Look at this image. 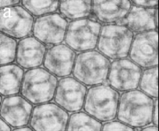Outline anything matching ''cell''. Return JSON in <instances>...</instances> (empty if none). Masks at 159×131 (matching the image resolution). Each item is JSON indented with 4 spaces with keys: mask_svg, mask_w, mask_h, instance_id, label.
<instances>
[{
    "mask_svg": "<svg viewBox=\"0 0 159 131\" xmlns=\"http://www.w3.org/2000/svg\"><path fill=\"white\" fill-rule=\"evenodd\" d=\"M153 100L141 90L124 92L120 96L117 118L131 128H142L152 122Z\"/></svg>",
    "mask_w": 159,
    "mask_h": 131,
    "instance_id": "obj_1",
    "label": "cell"
},
{
    "mask_svg": "<svg viewBox=\"0 0 159 131\" xmlns=\"http://www.w3.org/2000/svg\"><path fill=\"white\" fill-rule=\"evenodd\" d=\"M110 60L98 51H88L77 54L73 75L87 87L101 85L107 81Z\"/></svg>",
    "mask_w": 159,
    "mask_h": 131,
    "instance_id": "obj_2",
    "label": "cell"
},
{
    "mask_svg": "<svg viewBox=\"0 0 159 131\" xmlns=\"http://www.w3.org/2000/svg\"><path fill=\"white\" fill-rule=\"evenodd\" d=\"M58 80L43 67L28 70L22 81L21 96L33 105L48 103L54 99Z\"/></svg>",
    "mask_w": 159,
    "mask_h": 131,
    "instance_id": "obj_3",
    "label": "cell"
},
{
    "mask_svg": "<svg viewBox=\"0 0 159 131\" xmlns=\"http://www.w3.org/2000/svg\"><path fill=\"white\" fill-rule=\"evenodd\" d=\"M119 99V93L110 86H94L87 89L84 110L100 122L113 120L117 116Z\"/></svg>",
    "mask_w": 159,
    "mask_h": 131,
    "instance_id": "obj_4",
    "label": "cell"
},
{
    "mask_svg": "<svg viewBox=\"0 0 159 131\" xmlns=\"http://www.w3.org/2000/svg\"><path fill=\"white\" fill-rule=\"evenodd\" d=\"M134 34L125 26L107 24L102 26L97 48L99 52L108 59H119L126 58Z\"/></svg>",
    "mask_w": 159,
    "mask_h": 131,
    "instance_id": "obj_5",
    "label": "cell"
},
{
    "mask_svg": "<svg viewBox=\"0 0 159 131\" xmlns=\"http://www.w3.org/2000/svg\"><path fill=\"white\" fill-rule=\"evenodd\" d=\"M102 24L91 18L75 20L68 24L65 45L76 52L93 51L97 47Z\"/></svg>",
    "mask_w": 159,
    "mask_h": 131,
    "instance_id": "obj_6",
    "label": "cell"
},
{
    "mask_svg": "<svg viewBox=\"0 0 159 131\" xmlns=\"http://www.w3.org/2000/svg\"><path fill=\"white\" fill-rule=\"evenodd\" d=\"M34 18L21 6L6 7L0 11L2 33L15 39L29 37L33 31Z\"/></svg>",
    "mask_w": 159,
    "mask_h": 131,
    "instance_id": "obj_7",
    "label": "cell"
},
{
    "mask_svg": "<svg viewBox=\"0 0 159 131\" xmlns=\"http://www.w3.org/2000/svg\"><path fill=\"white\" fill-rule=\"evenodd\" d=\"M69 115L57 103H46L33 108L30 126L34 130H66Z\"/></svg>",
    "mask_w": 159,
    "mask_h": 131,
    "instance_id": "obj_8",
    "label": "cell"
},
{
    "mask_svg": "<svg viewBox=\"0 0 159 131\" xmlns=\"http://www.w3.org/2000/svg\"><path fill=\"white\" fill-rule=\"evenodd\" d=\"M142 73V67L130 59H115L110 64L107 81L113 89L124 93L139 87Z\"/></svg>",
    "mask_w": 159,
    "mask_h": 131,
    "instance_id": "obj_9",
    "label": "cell"
},
{
    "mask_svg": "<svg viewBox=\"0 0 159 131\" xmlns=\"http://www.w3.org/2000/svg\"><path fill=\"white\" fill-rule=\"evenodd\" d=\"M158 34L156 30L136 34L129 52L130 59L143 68L158 66Z\"/></svg>",
    "mask_w": 159,
    "mask_h": 131,
    "instance_id": "obj_10",
    "label": "cell"
},
{
    "mask_svg": "<svg viewBox=\"0 0 159 131\" xmlns=\"http://www.w3.org/2000/svg\"><path fill=\"white\" fill-rule=\"evenodd\" d=\"M68 26V21L61 14H48L34 20L32 34L43 44L55 46L65 40Z\"/></svg>",
    "mask_w": 159,
    "mask_h": 131,
    "instance_id": "obj_11",
    "label": "cell"
},
{
    "mask_svg": "<svg viewBox=\"0 0 159 131\" xmlns=\"http://www.w3.org/2000/svg\"><path fill=\"white\" fill-rule=\"evenodd\" d=\"M87 92L86 86L74 78H62L58 81L54 100L68 112H77L83 108Z\"/></svg>",
    "mask_w": 159,
    "mask_h": 131,
    "instance_id": "obj_12",
    "label": "cell"
},
{
    "mask_svg": "<svg viewBox=\"0 0 159 131\" xmlns=\"http://www.w3.org/2000/svg\"><path fill=\"white\" fill-rule=\"evenodd\" d=\"M76 57V52L67 45H55L46 51L43 66L56 77H67L73 72Z\"/></svg>",
    "mask_w": 159,
    "mask_h": 131,
    "instance_id": "obj_13",
    "label": "cell"
},
{
    "mask_svg": "<svg viewBox=\"0 0 159 131\" xmlns=\"http://www.w3.org/2000/svg\"><path fill=\"white\" fill-rule=\"evenodd\" d=\"M1 117L16 128L30 123L33 106L23 96L12 95L4 98L1 103Z\"/></svg>",
    "mask_w": 159,
    "mask_h": 131,
    "instance_id": "obj_14",
    "label": "cell"
},
{
    "mask_svg": "<svg viewBox=\"0 0 159 131\" xmlns=\"http://www.w3.org/2000/svg\"><path fill=\"white\" fill-rule=\"evenodd\" d=\"M46 46L34 37H26L18 43L16 61L22 68L30 70L43 64Z\"/></svg>",
    "mask_w": 159,
    "mask_h": 131,
    "instance_id": "obj_15",
    "label": "cell"
},
{
    "mask_svg": "<svg viewBox=\"0 0 159 131\" xmlns=\"http://www.w3.org/2000/svg\"><path fill=\"white\" fill-rule=\"evenodd\" d=\"M129 0H94L92 1V13L100 23L117 24L129 12Z\"/></svg>",
    "mask_w": 159,
    "mask_h": 131,
    "instance_id": "obj_16",
    "label": "cell"
},
{
    "mask_svg": "<svg viewBox=\"0 0 159 131\" xmlns=\"http://www.w3.org/2000/svg\"><path fill=\"white\" fill-rule=\"evenodd\" d=\"M157 8H142L133 5L127 16L115 24L125 26L132 32L142 33L156 30L155 13Z\"/></svg>",
    "mask_w": 159,
    "mask_h": 131,
    "instance_id": "obj_17",
    "label": "cell"
},
{
    "mask_svg": "<svg viewBox=\"0 0 159 131\" xmlns=\"http://www.w3.org/2000/svg\"><path fill=\"white\" fill-rule=\"evenodd\" d=\"M24 68L16 64L2 65L0 67V93L2 95H16L21 92L24 75Z\"/></svg>",
    "mask_w": 159,
    "mask_h": 131,
    "instance_id": "obj_18",
    "label": "cell"
},
{
    "mask_svg": "<svg viewBox=\"0 0 159 131\" xmlns=\"http://www.w3.org/2000/svg\"><path fill=\"white\" fill-rule=\"evenodd\" d=\"M59 11L63 17L69 20H79L87 18L92 13V1L80 0L60 1Z\"/></svg>",
    "mask_w": 159,
    "mask_h": 131,
    "instance_id": "obj_19",
    "label": "cell"
},
{
    "mask_svg": "<svg viewBox=\"0 0 159 131\" xmlns=\"http://www.w3.org/2000/svg\"><path fill=\"white\" fill-rule=\"evenodd\" d=\"M101 122L86 112L79 111L69 116L67 130H101Z\"/></svg>",
    "mask_w": 159,
    "mask_h": 131,
    "instance_id": "obj_20",
    "label": "cell"
},
{
    "mask_svg": "<svg viewBox=\"0 0 159 131\" xmlns=\"http://www.w3.org/2000/svg\"><path fill=\"white\" fill-rule=\"evenodd\" d=\"M158 66L146 68L144 71H142L139 82V87L141 91L155 99L158 97Z\"/></svg>",
    "mask_w": 159,
    "mask_h": 131,
    "instance_id": "obj_21",
    "label": "cell"
},
{
    "mask_svg": "<svg viewBox=\"0 0 159 131\" xmlns=\"http://www.w3.org/2000/svg\"><path fill=\"white\" fill-rule=\"evenodd\" d=\"M23 7L33 16H41L54 13L59 9L60 1L48 0V1H35V0H22Z\"/></svg>",
    "mask_w": 159,
    "mask_h": 131,
    "instance_id": "obj_22",
    "label": "cell"
},
{
    "mask_svg": "<svg viewBox=\"0 0 159 131\" xmlns=\"http://www.w3.org/2000/svg\"><path fill=\"white\" fill-rule=\"evenodd\" d=\"M18 43L15 39L6 34H0V65H7L13 63L16 58Z\"/></svg>",
    "mask_w": 159,
    "mask_h": 131,
    "instance_id": "obj_23",
    "label": "cell"
},
{
    "mask_svg": "<svg viewBox=\"0 0 159 131\" xmlns=\"http://www.w3.org/2000/svg\"><path fill=\"white\" fill-rule=\"evenodd\" d=\"M102 130H134V128L120 121H108L102 125Z\"/></svg>",
    "mask_w": 159,
    "mask_h": 131,
    "instance_id": "obj_24",
    "label": "cell"
},
{
    "mask_svg": "<svg viewBox=\"0 0 159 131\" xmlns=\"http://www.w3.org/2000/svg\"><path fill=\"white\" fill-rule=\"evenodd\" d=\"M134 5L137 6V7L142 8H148V9H151V8H156L158 4V0H133L131 1Z\"/></svg>",
    "mask_w": 159,
    "mask_h": 131,
    "instance_id": "obj_25",
    "label": "cell"
},
{
    "mask_svg": "<svg viewBox=\"0 0 159 131\" xmlns=\"http://www.w3.org/2000/svg\"><path fill=\"white\" fill-rule=\"evenodd\" d=\"M158 100L156 99L153 100V109H152V122L154 125L158 126Z\"/></svg>",
    "mask_w": 159,
    "mask_h": 131,
    "instance_id": "obj_26",
    "label": "cell"
},
{
    "mask_svg": "<svg viewBox=\"0 0 159 131\" xmlns=\"http://www.w3.org/2000/svg\"><path fill=\"white\" fill-rule=\"evenodd\" d=\"M20 2H21V1H20V0H11V1L2 0V1H0V7H1V9H4V7L6 8L7 7H14V6L18 5Z\"/></svg>",
    "mask_w": 159,
    "mask_h": 131,
    "instance_id": "obj_27",
    "label": "cell"
},
{
    "mask_svg": "<svg viewBox=\"0 0 159 131\" xmlns=\"http://www.w3.org/2000/svg\"><path fill=\"white\" fill-rule=\"evenodd\" d=\"M0 130H7L11 131V126L7 123L6 121L4 120L3 118L0 119Z\"/></svg>",
    "mask_w": 159,
    "mask_h": 131,
    "instance_id": "obj_28",
    "label": "cell"
},
{
    "mask_svg": "<svg viewBox=\"0 0 159 131\" xmlns=\"http://www.w3.org/2000/svg\"><path fill=\"white\" fill-rule=\"evenodd\" d=\"M158 126L156 125H148L144 126L141 128V130H146V131H149V130H153V131H158Z\"/></svg>",
    "mask_w": 159,
    "mask_h": 131,
    "instance_id": "obj_29",
    "label": "cell"
},
{
    "mask_svg": "<svg viewBox=\"0 0 159 131\" xmlns=\"http://www.w3.org/2000/svg\"><path fill=\"white\" fill-rule=\"evenodd\" d=\"M33 130L31 127L28 126H23V127H19V128H16L13 129L14 131H31Z\"/></svg>",
    "mask_w": 159,
    "mask_h": 131,
    "instance_id": "obj_30",
    "label": "cell"
},
{
    "mask_svg": "<svg viewBox=\"0 0 159 131\" xmlns=\"http://www.w3.org/2000/svg\"><path fill=\"white\" fill-rule=\"evenodd\" d=\"M155 22H156V25L158 27V9L156 10V13H155Z\"/></svg>",
    "mask_w": 159,
    "mask_h": 131,
    "instance_id": "obj_31",
    "label": "cell"
},
{
    "mask_svg": "<svg viewBox=\"0 0 159 131\" xmlns=\"http://www.w3.org/2000/svg\"><path fill=\"white\" fill-rule=\"evenodd\" d=\"M0 100H1V103H2V101H3V99H2V96L1 95V97H0Z\"/></svg>",
    "mask_w": 159,
    "mask_h": 131,
    "instance_id": "obj_32",
    "label": "cell"
}]
</instances>
